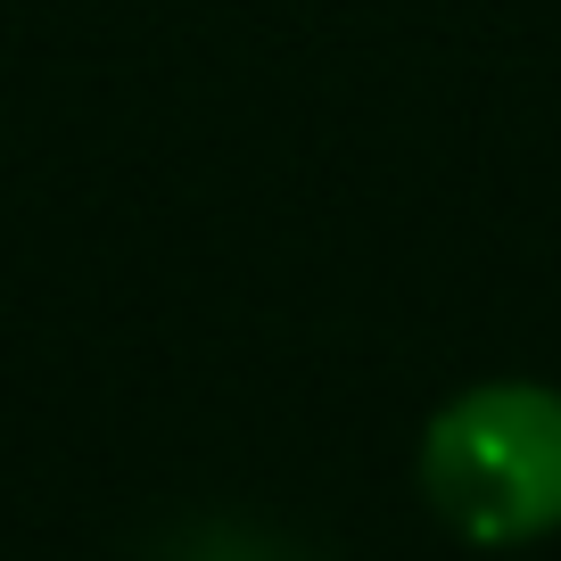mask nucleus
Returning <instances> with one entry per match:
<instances>
[{"mask_svg":"<svg viewBox=\"0 0 561 561\" xmlns=\"http://www.w3.org/2000/svg\"><path fill=\"white\" fill-rule=\"evenodd\" d=\"M421 488L471 545H528L561 528V397L537 380L455 397L421 438Z\"/></svg>","mask_w":561,"mask_h":561,"instance_id":"f257e3e1","label":"nucleus"}]
</instances>
